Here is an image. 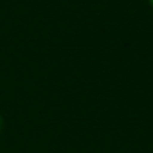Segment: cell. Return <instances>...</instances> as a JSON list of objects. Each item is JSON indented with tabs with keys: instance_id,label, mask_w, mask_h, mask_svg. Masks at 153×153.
<instances>
[{
	"instance_id": "obj_1",
	"label": "cell",
	"mask_w": 153,
	"mask_h": 153,
	"mask_svg": "<svg viewBox=\"0 0 153 153\" xmlns=\"http://www.w3.org/2000/svg\"><path fill=\"white\" fill-rule=\"evenodd\" d=\"M0 131H2V115H0Z\"/></svg>"
},
{
	"instance_id": "obj_2",
	"label": "cell",
	"mask_w": 153,
	"mask_h": 153,
	"mask_svg": "<svg viewBox=\"0 0 153 153\" xmlns=\"http://www.w3.org/2000/svg\"><path fill=\"white\" fill-rule=\"evenodd\" d=\"M149 4H151V7H153V0H149Z\"/></svg>"
}]
</instances>
